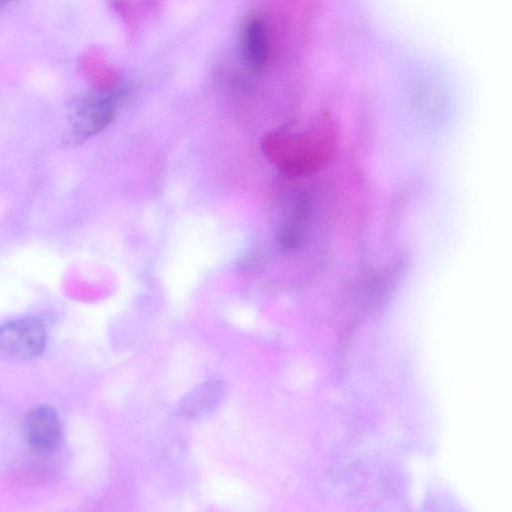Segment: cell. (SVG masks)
<instances>
[{"label": "cell", "mask_w": 512, "mask_h": 512, "mask_svg": "<svg viewBox=\"0 0 512 512\" xmlns=\"http://www.w3.org/2000/svg\"><path fill=\"white\" fill-rule=\"evenodd\" d=\"M334 128L322 125L296 134H277L266 141L267 154L285 173L308 175L322 169L336 149Z\"/></svg>", "instance_id": "obj_1"}, {"label": "cell", "mask_w": 512, "mask_h": 512, "mask_svg": "<svg viewBox=\"0 0 512 512\" xmlns=\"http://www.w3.org/2000/svg\"><path fill=\"white\" fill-rule=\"evenodd\" d=\"M121 92L102 90L75 100L70 108L71 140L81 142L113 120Z\"/></svg>", "instance_id": "obj_2"}, {"label": "cell", "mask_w": 512, "mask_h": 512, "mask_svg": "<svg viewBox=\"0 0 512 512\" xmlns=\"http://www.w3.org/2000/svg\"><path fill=\"white\" fill-rule=\"evenodd\" d=\"M242 42L246 62L254 69H262L269 57V39L261 18L252 17L246 22Z\"/></svg>", "instance_id": "obj_6"}, {"label": "cell", "mask_w": 512, "mask_h": 512, "mask_svg": "<svg viewBox=\"0 0 512 512\" xmlns=\"http://www.w3.org/2000/svg\"><path fill=\"white\" fill-rule=\"evenodd\" d=\"M23 434L28 446L38 453H48L58 445L60 421L54 408L48 405L33 407L25 416Z\"/></svg>", "instance_id": "obj_4"}, {"label": "cell", "mask_w": 512, "mask_h": 512, "mask_svg": "<svg viewBox=\"0 0 512 512\" xmlns=\"http://www.w3.org/2000/svg\"><path fill=\"white\" fill-rule=\"evenodd\" d=\"M226 385L221 380H207L189 390L179 401L177 413L186 419H199L215 412L224 401Z\"/></svg>", "instance_id": "obj_5"}, {"label": "cell", "mask_w": 512, "mask_h": 512, "mask_svg": "<svg viewBox=\"0 0 512 512\" xmlns=\"http://www.w3.org/2000/svg\"><path fill=\"white\" fill-rule=\"evenodd\" d=\"M14 0H0V6L6 5Z\"/></svg>", "instance_id": "obj_7"}, {"label": "cell", "mask_w": 512, "mask_h": 512, "mask_svg": "<svg viewBox=\"0 0 512 512\" xmlns=\"http://www.w3.org/2000/svg\"><path fill=\"white\" fill-rule=\"evenodd\" d=\"M45 343V327L36 318H20L0 325V359H32L42 353Z\"/></svg>", "instance_id": "obj_3"}]
</instances>
